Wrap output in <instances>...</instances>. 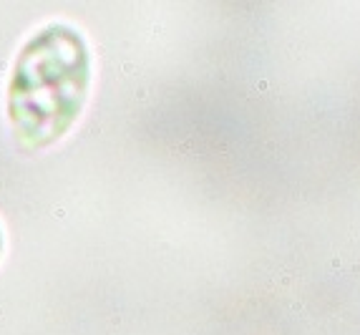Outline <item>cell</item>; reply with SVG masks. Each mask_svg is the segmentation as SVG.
<instances>
[{"label":"cell","mask_w":360,"mask_h":335,"mask_svg":"<svg viewBox=\"0 0 360 335\" xmlns=\"http://www.w3.org/2000/svg\"><path fill=\"white\" fill-rule=\"evenodd\" d=\"M93 61L83 35L48 23L20 48L8 83V119L25 151L63 139L88 98Z\"/></svg>","instance_id":"1"},{"label":"cell","mask_w":360,"mask_h":335,"mask_svg":"<svg viewBox=\"0 0 360 335\" xmlns=\"http://www.w3.org/2000/svg\"><path fill=\"white\" fill-rule=\"evenodd\" d=\"M0 255H3V232H0Z\"/></svg>","instance_id":"2"}]
</instances>
